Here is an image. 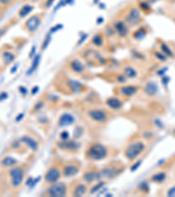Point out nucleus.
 <instances>
[{"label": "nucleus", "instance_id": "obj_29", "mask_svg": "<svg viewBox=\"0 0 175 197\" xmlns=\"http://www.w3.org/2000/svg\"><path fill=\"white\" fill-rule=\"evenodd\" d=\"M166 178V174L165 173H159V174H156L153 176L152 177V181L154 182H159L160 183L162 181H164Z\"/></svg>", "mask_w": 175, "mask_h": 197}, {"label": "nucleus", "instance_id": "obj_20", "mask_svg": "<svg viewBox=\"0 0 175 197\" xmlns=\"http://www.w3.org/2000/svg\"><path fill=\"white\" fill-rule=\"evenodd\" d=\"M87 192V187L84 184H78L73 191V195L74 196H82Z\"/></svg>", "mask_w": 175, "mask_h": 197}, {"label": "nucleus", "instance_id": "obj_8", "mask_svg": "<svg viewBox=\"0 0 175 197\" xmlns=\"http://www.w3.org/2000/svg\"><path fill=\"white\" fill-rule=\"evenodd\" d=\"M61 175V171L58 167H50L45 174V181L47 184H54L59 181Z\"/></svg>", "mask_w": 175, "mask_h": 197}, {"label": "nucleus", "instance_id": "obj_13", "mask_svg": "<svg viewBox=\"0 0 175 197\" xmlns=\"http://www.w3.org/2000/svg\"><path fill=\"white\" fill-rule=\"evenodd\" d=\"M74 117L73 116L69 113H64L60 116L58 124L60 127H66V126H68V125L74 124Z\"/></svg>", "mask_w": 175, "mask_h": 197}, {"label": "nucleus", "instance_id": "obj_14", "mask_svg": "<svg viewBox=\"0 0 175 197\" xmlns=\"http://www.w3.org/2000/svg\"><path fill=\"white\" fill-rule=\"evenodd\" d=\"M20 141L24 143V144H26L27 147H29L32 151H37V150L39 149V144H38V142H37L34 138H31V137H22Z\"/></svg>", "mask_w": 175, "mask_h": 197}, {"label": "nucleus", "instance_id": "obj_10", "mask_svg": "<svg viewBox=\"0 0 175 197\" xmlns=\"http://www.w3.org/2000/svg\"><path fill=\"white\" fill-rule=\"evenodd\" d=\"M115 33L121 37H124L129 34V26L123 20L116 21L113 25Z\"/></svg>", "mask_w": 175, "mask_h": 197}, {"label": "nucleus", "instance_id": "obj_36", "mask_svg": "<svg viewBox=\"0 0 175 197\" xmlns=\"http://www.w3.org/2000/svg\"><path fill=\"white\" fill-rule=\"evenodd\" d=\"M7 97H8V94H7L6 92L0 93V102L3 101V100H5V99H6Z\"/></svg>", "mask_w": 175, "mask_h": 197}, {"label": "nucleus", "instance_id": "obj_42", "mask_svg": "<svg viewBox=\"0 0 175 197\" xmlns=\"http://www.w3.org/2000/svg\"><path fill=\"white\" fill-rule=\"evenodd\" d=\"M140 165H141V161H138V164H136L134 167H132V171H134V170L138 169V167H139Z\"/></svg>", "mask_w": 175, "mask_h": 197}, {"label": "nucleus", "instance_id": "obj_45", "mask_svg": "<svg viewBox=\"0 0 175 197\" xmlns=\"http://www.w3.org/2000/svg\"><path fill=\"white\" fill-rule=\"evenodd\" d=\"M37 90H39V87L38 86H36V87L34 88V89H33V94H35L37 92Z\"/></svg>", "mask_w": 175, "mask_h": 197}, {"label": "nucleus", "instance_id": "obj_33", "mask_svg": "<svg viewBox=\"0 0 175 197\" xmlns=\"http://www.w3.org/2000/svg\"><path fill=\"white\" fill-rule=\"evenodd\" d=\"M155 56L162 61H166V56L164 55V54H160V53H158V52H157V53H155Z\"/></svg>", "mask_w": 175, "mask_h": 197}, {"label": "nucleus", "instance_id": "obj_34", "mask_svg": "<svg viewBox=\"0 0 175 197\" xmlns=\"http://www.w3.org/2000/svg\"><path fill=\"white\" fill-rule=\"evenodd\" d=\"M102 186H103V183H102V182H99L98 184H96V185H95V187H94V188H92V190H91V193H95V192L98 191L99 189H102Z\"/></svg>", "mask_w": 175, "mask_h": 197}, {"label": "nucleus", "instance_id": "obj_17", "mask_svg": "<svg viewBox=\"0 0 175 197\" xmlns=\"http://www.w3.org/2000/svg\"><path fill=\"white\" fill-rule=\"evenodd\" d=\"M158 89H159V88H158L157 84L153 82H147L145 86V88H144L145 93L148 95H154L155 94H157Z\"/></svg>", "mask_w": 175, "mask_h": 197}, {"label": "nucleus", "instance_id": "obj_28", "mask_svg": "<svg viewBox=\"0 0 175 197\" xmlns=\"http://www.w3.org/2000/svg\"><path fill=\"white\" fill-rule=\"evenodd\" d=\"M61 145L63 146V147H66V149L69 150V151H74L75 148H77L76 143L73 142V141H68V142H67V140H63V143H61Z\"/></svg>", "mask_w": 175, "mask_h": 197}, {"label": "nucleus", "instance_id": "obj_43", "mask_svg": "<svg viewBox=\"0 0 175 197\" xmlns=\"http://www.w3.org/2000/svg\"><path fill=\"white\" fill-rule=\"evenodd\" d=\"M23 116H24V114H20V115L16 117V121H17V122H18V121H20L21 119L23 118Z\"/></svg>", "mask_w": 175, "mask_h": 197}, {"label": "nucleus", "instance_id": "obj_1", "mask_svg": "<svg viewBox=\"0 0 175 197\" xmlns=\"http://www.w3.org/2000/svg\"><path fill=\"white\" fill-rule=\"evenodd\" d=\"M108 155V149L102 144H94L87 151V156L92 160H101Z\"/></svg>", "mask_w": 175, "mask_h": 197}, {"label": "nucleus", "instance_id": "obj_37", "mask_svg": "<svg viewBox=\"0 0 175 197\" xmlns=\"http://www.w3.org/2000/svg\"><path fill=\"white\" fill-rule=\"evenodd\" d=\"M35 52H36V48H35V46H34L32 50H31V52H30V54H29V58L34 57V55H35Z\"/></svg>", "mask_w": 175, "mask_h": 197}, {"label": "nucleus", "instance_id": "obj_21", "mask_svg": "<svg viewBox=\"0 0 175 197\" xmlns=\"http://www.w3.org/2000/svg\"><path fill=\"white\" fill-rule=\"evenodd\" d=\"M34 10V6L33 5H25L24 6L21 7V9L19 12V16L20 18H25L27 17V15L31 13Z\"/></svg>", "mask_w": 175, "mask_h": 197}, {"label": "nucleus", "instance_id": "obj_12", "mask_svg": "<svg viewBox=\"0 0 175 197\" xmlns=\"http://www.w3.org/2000/svg\"><path fill=\"white\" fill-rule=\"evenodd\" d=\"M78 172H79V167L75 163H70L66 165L63 167L62 174L65 177H72L77 174Z\"/></svg>", "mask_w": 175, "mask_h": 197}, {"label": "nucleus", "instance_id": "obj_22", "mask_svg": "<svg viewBox=\"0 0 175 197\" xmlns=\"http://www.w3.org/2000/svg\"><path fill=\"white\" fill-rule=\"evenodd\" d=\"M92 44L95 45V47H97V48L102 47L104 44V39H103L102 34H96L95 35H94L93 38H92Z\"/></svg>", "mask_w": 175, "mask_h": 197}, {"label": "nucleus", "instance_id": "obj_39", "mask_svg": "<svg viewBox=\"0 0 175 197\" xmlns=\"http://www.w3.org/2000/svg\"><path fill=\"white\" fill-rule=\"evenodd\" d=\"M54 2V0H47L46 1V5H47V8H49L51 7V5H53V3Z\"/></svg>", "mask_w": 175, "mask_h": 197}, {"label": "nucleus", "instance_id": "obj_31", "mask_svg": "<svg viewBox=\"0 0 175 197\" xmlns=\"http://www.w3.org/2000/svg\"><path fill=\"white\" fill-rule=\"evenodd\" d=\"M50 41H51V34H47V36L45 38V40H44L43 43H42L41 49H42V50H45V49L48 47Z\"/></svg>", "mask_w": 175, "mask_h": 197}, {"label": "nucleus", "instance_id": "obj_25", "mask_svg": "<svg viewBox=\"0 0 175 197\" xmlns=\"http://www.w3.org/2000/svg\"><path fill=\"white\" fill-rule=\"evenodd\" d=\"M15 59V56L13 54H12L11 52H8V51H5L3 53V61L5 62V64L9 65L10 63H12Z\"/></svg>", "mask_w": 175, "mask_h": 197}, {"label": "nucleus", "instance_id": "obj_44", "mask_svg": "<svg viewBox=\"0 0 175 197\" xmlns=\"http://www.w3.org/2000/svg\"><path fill=\"white\" fill-rule=\"evenodd\" d=\"M17 68H18V65H15L13 68H12V71H11V72L13 74V73H15V72H16V69H17Z\"/></svg>", "mask_w": 175, "mask_h": 197}, {"label": "nucleus", "instance_id": "obj_38", "mask_svg": "<svg viewBox=\"0 0 175 197\" xmlns=\"http://www.w3.org/2000/svg\"><path fill=\"white\" fill-rule=\"evenodd\" d=\"M88 37V34H83V36L81 37V39H80V41H78V45H80V44H82L83 42L82 41H84L86 39H87Z\"/></svg>", "mask_w": 175, "mask_h": 197}, {"label": "nucleus", "instance_id": "obj_16", "mask_svg": "<svg viewBox=\"0 0 175 197\" xmlns=\"http://www.w3.org/2000/svg\"><path fill=\"white\" fill-rule=\"evenodd\" d=\"M99 178H101L100 174L96 173V172H93V171H88L83 175V179L87 183H93Z\"/></svg>", "mask_w": 175, "mask_h": 197}, {"label": "nucleus", "instance_id": "obj_30", "mask_svg": "<svg viewBox=\"0 0 175 197\" xmlns=\"http://www.w3.org/2000/svg\"><path fill=\"white\" fill-rule=\"evenodd\" d=\"M138 7H139V9L142 10L144 13H149V12L152 10V8H151V4H149V3L144 1V0H141V1L139 2Z\"/></svg>", "mask_w": 175, "mask_h": 197}, {"label": "nucleus", "instance_id": "obj_4", "mask_svg": "<svg viewBox=\"0 0 175 197\" xmlns=\"http://www.w3.org/2000/svg\"><path fill=\"white\" fill-rule=\"evenodd\" d=\"M10 178H11V183L14 188L20 187L24 180L25 177V172L20 167H15L10 170L9 172Z\"/></svg>", "mask_w": 175, "mask_h": 197}, {"label": "nucleus", "instance_id": "obj_35", "mask_svg": "<svg viewBox=\"0 0 175 197\" xmlns=\"http://www.w3.org/2000/svg\"><path fill=\"white\" fill-rule=\"evenodd\" d=\"M167 195L170 197H175V186L169 189L167 192Z\"/></svg>", "mask_w": 175, "mask_h": 197}, {"label": "nucleus", "instance_id": "obj_9", "mask_svg": "<svg viewBox=\"0 0 175 197\" xmlns=\"http://www.w3.org/2000/svg\"><path fill=\"white\" fill-rule=\"evenodd\" d=\"M88 116L95 122L99 123V124H104L108 121L107 113L102 109H91L88 111Z\"/></svg>", "mask_w": 175, "mask_h": 197}, {"label": "nucleus", "instance_id": "obj_26", "mask_svg": "<svg viewBox=\"0 0 175 197\" xmlns=\"http://www.w3.org/2000/svg\"><path fill=\"white\" fill-rule=\"evenodd\" d=\"M145 35H146L145 28L140 27L135 31V33L133 34V37H134L136 40H142L143 38H145Z\"/></svg>", "mask_w": 175, "mask_h": 197}, {"label": "nucleus", "instance_id": "obj_6", "mask_svg": "<svg viewBox=\"0 0 175 197\" xmlns=\"http://www.w3.org/2000/svg\"><path fill=\"white\" fill-rule=\"evenodd\" d=\"M66 194H67V188L65 184L58 181L54 184H51V186L47 189V195L49 196L62 197L65 196Z\"/></svg>", "mask_w": 175, "mask_h": 197}, {"label": "nucleus", "instance_id": "obj_24", "mask_svg": "<svg viewBox=\"0 0 175 197\" xmlns=\"http://www.w3.org/2000/svg\"><path fill=\"white\" fill-rule=\"evenodd\" d=\"M40 61H41V55H35V57L34 58V60H33V63H32V66H31V68H29V71L27 72V74L28 75H31V74H33L34 71L37 69V68L39 67V65H40Z\"/></svg>", "mask_w": 175, "mask_h": 197}, {"label": "nucleus", "instance_id": "obj_47", "mask_svg": "<svg viewBox=\"0 0 175 197\" xmlns=\"http://www.w3.org/2000/svg\"><path fill=\"white\" fill-rule=\"evenodd\" d=\"M94 2L95 3H97V2H98V0H94Z\"/></svg>", "mask_w": 175, "mask_h": 197}, {"label": "nucleus", "instance_id": "obj_5", "mask_svg": "<svg viewBox=\"0 0 175 197\" xmlns=\"http://www.w3.org/2000/svg\"><path fill=\"white\" fill-rule=\"evenodd\" d=\"M42 23V17L39 14H35L31 16L26 22L25 27L30 34H34L38 31Z\"/></svg>", "mask_w": 175, "mask_h": 197}, {"label": "nucleus", "instance_id": "obj_18", "mask_svg": "<svg viewBox=\"0 0 175 197\" xmlns=\"http://www.w3.org/2000/svg\"><path fill=\"white\" fill-rule=\"evenodd\" d=\"M106 103L109 108L113 109H119L123 106V103L117 97H109L107 99Z\"/></svg>", "mask_w": 175, "mask_h": 197}, {"label": "nucleus", "instance_id": "obj_32", "mask_svg": "<svg viewBox=\"0 0 175 197\" xmlns=\"http://www.w3.org/2000/svg\"><path fill=\"white\" fill-rule=\"evenodd\" d=\"M63 27V26L62 25H60V24H57L56 26H54L53 27H51V30H50V32H51V34L53 33H55V32H57V31H59V30H61V28Z\"/></svg>", "mask_w": 175, "mask_h": 197}, {"label": "nucleus", "instance_id": "obj_46", "mask_svg": "<svg viewBox=\"0 0 175 197\" xmlns=\"http://www.w3.org/2000/svg\"><path fill=\"white\" fill-rule=\"evenodd\" d=\"M144 1L147 2V3H149V4H152V3H155L157 0H144Z\"/></svg>", "mask_w": 175, "mask_h": 197}, {"label": "nucleus", "instance_id": "obj_15", "mask_svg": "<svg viewBox=\"0 0 175 197\" xmlns=\"http://www.w3.org/2000/svg\"><path fill=\"white\" fill-rule=\"evenodd\" d=\"M117 170H118L117 167H104L99 174H100L101 177L111 179L119 173V171H117Z\"/></svg>", "mask_w": 175, "mask_h": 197}, {"label": "nucleus", "instance_id": "obj_19", "mask_svg": "<svg viewBox=\"0 0 175 197\" xmlns=\"http://www.w3.org/2000/svg\"><path fill=\"white\" fill-rule=\"evenodd\" d=\"M123 75L129 78V79H134L138 76V71L137 69L131 66H127L123 68Z\"/></svg>", "mask_w": 175, "mask_h": 197}, {"label": "nucleus", "instance_id": "obj_40", "mask_svg": "<svg viewBox=\"0 0 175 197\" xmlns=\"http://www.w3.org/2000/svg\"><path fill=\"white\" fill-rule=\"evenodd\" d=\"M12 2V0H0V4L2 5H9L10 3Z\"/></svg>", "mask_w": 175, "mask_h": 197}, {"label": "nucleus", "instance_id": "obj_23", "mask_svg": "<svg viewBox=\"0 0 175 197\" xmlns=\"http://www.w3.org/2000/svg\"><path fill=\"white\" fill-rule=\"evenodd\" d=\"M17 162H18V161H17L15 159H13L12 157L7 156L2 159L1 164H2L4 167H13L14 165H16Z\"/></svg>", "mask_w": 175, "mask_h": 197}, {"label": "nucleus", "instance_id": "obj_11", "mask_svg": "<svg viewBox=\"0 0 175 197\" xmlns=\"http://www.w3.org/2000/svg\"><path fill=\"white\" fill-rule=\"evenodd\" d=\"M138 91V87L136 85H123L119 88V93L123 96L130 97Z\"/></svg>", "mask_w": 175, "mask_h": 197}, {"label": "nucleus", "instance_id": "obj_27", "mask_svg": "<svg viewBox=\"0 0 175 197\" xmlns=\"http://www.w3.org/2000/svg\"><path fill=\"white\" fill-rule=\"evenodd\" d=\"M160 49H161L162 53L166 55V57H173V56H174L173 53V51H172V49L169 48L166 44L162 43L161 46H160Z\"/></svg>", "mask_w": 175, "mask_h": 197}, {"label": "nucleus", "instance_id": "obj_7", "mask_svg": "<svg viewBox=\"0 0 175 197\" xmlns=\"http://www.w3.org/2000/svg\"><path fill=\"white\" fill-rule=\"evenodd\" d=\"M68 68L75 75H82L86 73V68L84 64L76 58H73L68 61Z\"/></svg>", "mask_w": 175, "mask_h": 197}, {"label": "nucleus", "instance_id": "obj_2", "mask_svg": "<svg viewBox=\"0 0 175 197\" xmlns=\"http://www.w3.org/2000/svg\"><path fill=\"white\" fill-rule=\"evenodd\" d=\"M145 148V145L143 142L137 141L131 143L125 150V157L129 160L135 159Z\"/></svg>", "mask_w": 175, "mask_h": 197}, {"label": "nucleus", "instance_id": "obj_3", "mask_svg": "<svg viewBox=\"0 0 175 197\" xmlns=\"http://www.w3.org/2000/svg\"><path fill=\"white\" fill-rule=\"evenodd\" d=\"M124 22L128 25L129 27H133L137 26L141 22V13L140 10L132 7L128 11V13L125 14L124 17Z\"/></svg>", "mask_w": 175, "mask_h": 197}, {"label": "nucleus", "instance_id": "obj_41", "mask_svg": "<svg viewBox=\"0 0 175 197\" xmlns=\"http://www.w3.org/2000/svg\"><path fill=\"white\" fill-rule=\"evenodd\" d=\"M20 92L22 94H25V95L27 94V89L25 88V87H20Z\"/></svg>", "mask_w": 175, "mask_h": 197}]
</instances>
